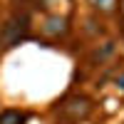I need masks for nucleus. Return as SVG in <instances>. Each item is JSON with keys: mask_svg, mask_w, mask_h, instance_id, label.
<instances>
[{"mask_svg": "<svg viewBox=\"0 0 124 124\" xmlns=\"http://www.w3.org/2000/svg\"><path fill=\"white\" fill-rule=\"evenodd\" d=\"M27 32V17L25 15H15V17H10L8 23L3 25V32H0V42L3 45H15L20 37H23Z\"/></svg>", "mask_w": 124, "mask_h": 124, "instance_id": "1", "label": "nucleus"}, {"mask_svg": "<svg viewBox=\"0 0 124 124\" xmlns=\"http://www.w3.org/2000/svg\"><path fill=\"white\" fill-rule=\"evenodd\" d=\"M62 25H65V20H60V17H50L47 25H45V30H47V32H62Z\"/></svg>", "mask_w": 124, "mask_h": 124, "instance_id": "4", "label": "nucleus"}, {"mask_svg": "<svg viewBox=\"0 0 124 124\" xmlns=\"http://www.w3.org/2000/svg\"><path fill=\"white\" fill-rule=\"evenodd\" d=\"M23 122H25V117L15 109H8V112L0 114V124H23Z\"/></svg>", "mask_w": 124, "mask_h": 124, "instance_id": "3", "label": "nucleus"}, {"mask_svg": "<svg viewBox=\"0 0 124 124\" xmlns=\"http://www.w3.org/2000/svg\"><path fill=\"white\" fill-rule=\"evenodd\" d=\"M89 109H92V107H89V102H87L85 97H72V99L65 102V104H60L57 114L65 117V119H70V122H77V119H82V117H87Z\"/></svg>", "mask_w": 124, "mask_h": 124, "instance_id": "2", "label": "nucleus"}, {"mask_svg": "<svg viewBox=\"0 0 124 124\" xmlns=\"http://www.w3.org/2000/svg\"><path fill=\"white\" fill-rule=\"evenodd\" d=\"M122 5H124V0H122Z\"/></svg>", "mask_w": 124, "mask_h": 124, "instance_id": "6", "label": "nucleus"}, {"mask_svg": "<svg viewBox=\"0 0 124 124\" xmlns=\"http://www.w3.org/2000/svg\"><path fill=\"white\" fill-rule=\"evenodd\" d=\"M94 8H102V10H109L112 5H114V0H89Z\"/></svg>", "mask_w": 124, "mask_h": 124, "instance_id": "5", "label": "nucleus"}]
</instances>
